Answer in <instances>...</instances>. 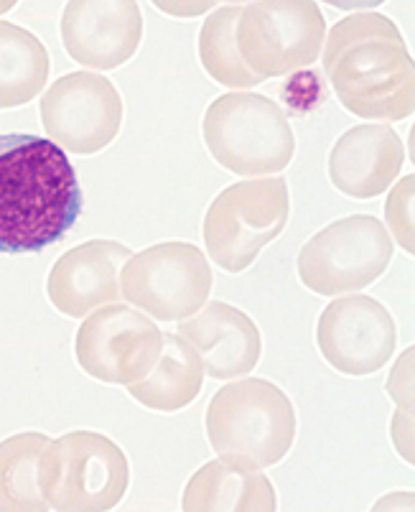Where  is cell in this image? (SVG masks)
I'll list each match as a JSON object with an SVG mask.
<instances>
[{"label":"cell","instance_id":"obj_1","mask_svg":"<svg viewBox=\"0 0 415 512\" xmlns=\"http://www.w3.org/2000/svg\"><path fill=\"white\" fill-rule=\"evenodd\" d=\"M82 207L77 171L57 143L26 133L0 136V255L57 245Z\"/></svg>","mask_w":415,"mask_h":512},{"label":"cell","instance_id":"obj_2","mask_svg":"<svg viewBox=\"0 0 415 512\" xmlns=\"http://www.w3.org/2000/svg\"><path fill=\"white\" fill-rule=\"evenodd\" d=\"M324 74L349 113L400 123L415 113V59L385 13L362 11L331 26Z\"/></svg>","mask_w":415,"mask_h":512},{"label":"cell","instance_id":"obj_3","mask_svg":"<svg viewBox=\"0 0 415 512\" xmlns=\"http://www.w3.org/2000/svg\"><path fill=\"white\" fill-rule=\"evenodd\" d=\"M204 421L214 454L247 469L275 467L296 441L293 403L278 385L260 377L219 388Z\"/></svg>","mask_w":415,"mask_h":512},{"label":"cell","instance_id":"obj_4","mask_svg":"<svg viewBox=\"0 0 415 512\" xmlns=\"http://www.w3.org/2000/svg\"><path fill=\"white\" fill-rule=\"evenodd\" d=\"M202 136L214 161L237 176L281 174L296 153L286 113L258 92L217 97L204 113Z\"/></svg>","mask_w":415,"mask_h":512},{"label":"cell","instance_id":"obj_5","mask_svg":"<svg viewBox=\"0 0 415 512\" xmlns=\"http://www.w3.org/2000/svg\"><path fill=\"white\" fill-rule=\"evenodd\" d=\"M130 464L118 444L95 431L49 441L39 462V487L49 510L105 512L123 502Z\"/></svg>","mask_w":415,"mask_h":512},{"label":"cell","instance_id":"obj_6","mask_svg":"<svg viewBox=\"0 0 415 512\" xmlns=\"http://www.w3.org/2000/svg\"><path fill=\"white\" fill-rule=\"evenodd\" d=\"M291 214V197L283 176L247 179L227 186L212 199L204 217V245L227 273H242L260 250L281 235Z\"/></svg>","mask_w":415,"mask_h":512},{"label":"cell","instance_id":"obj_7","mask_svg":"<svg viewBox=\"0 0 415 512\" xmlns=\"http://www.w3.org/2000/svg\"><path fill=\"white\" fill-rule=\"evenodd\" d=\"M393 237L372 214H352L316 232L296 260L309 291L339 299L372 286L393 260Z\"/></svg>","mask_w":415,"mask_h":512},{"label":"cell","instance_id":"obj_8","mask_svg":"<svg viewBox=\"0 0 415 512\" xmlns=\"http://www.w3.org/2000/svg\"><path fill=\"white\" fill-rule=\"evenodd\" d=\"M326 21L311 0L247 3L237 21V46L260 79L286 77L324 54Z\"/></svg>","mask_w":415,"mask_h":512},{"label":"cell","instance_id":"obj_9","mask_svg":"<svg viewBox=\"0 0 415 512\" xmlns=\"http://www.w3.org/2000/svg\"><path fill=\"white\" fill-rule=\"evenodd\" d=\"M120 291L151 319L184 321L207 304L212 268L197 245L161 242L133 253L120 273Z\"/></svg>","mask_w":415,"mask_h":512},{"label":"cell","instance_id":"obj_10","mask_svg":"<svg viewBox=\"0 0 415 512\" xmlns=\"http://www.w3.org/2000/svg\"><path fill=\"white\" fill-rule=\"evenodd\" d=\"M163 332L143 311L107 304L92 311L74 339V357L90 377L107 385H133L156 367Z\"/></svg>","mask_w":415,"mask_h":512},{"label":"cell","instance_id":"obj_11","mask_svg":"<svg viewBox=\"0 0 415 512\" xmlns=\"http://www.w3.org/2000/svg\"><path fill=\"white\" fill-rule=\"evenodd\" d=\"M41 123L51 143L77 156H92L118 138L123 97L107 77L72 72L41 95Z\"/></svg>","mask_w":415,"mask_h":512},{"label":"cell","instance_id":"obj_12","mask_svg":"<svg viewBox=\"0 0 415 512\" xmlns=\"http://www.w3.org/2000/svg\"><path fill=\"white\" fill-rule=\"evenodd\" d=\"M316 344L334 370L362 377L387 365L398 344V329L393 314L380 301L349 293L321 311Z\"/></svg>","mask_w":415,"mask_h":512},{"label":"cell","instance_id":"obj_13","mask_svg":"<svg viewBox=\"0 0 415 512\" xmlns=\"http://www.w3.org/2000/svg\"><path fill=\"white\" fill-rule=\"evenodd\" d=\"M143 39V13L133 0H74L62 13V44L82 67L115 69Z\"/></svg>","mask_w":415,"mask_h":512},{"label":"cell","instance_id":"obj_14","mask_svg":"<svg viewBox=\"0 0 415 512\" xmlns=\"http://www.w3.org/2000/svg\"><path fill=\"white\" fill-rule=\"evenodd\" d=\"M133 258L123 242L90 240L67 250L46 278V296L59 314L85 319L120 299V273Z\"/></svg>","mask_w":415,"mask_h":512},{"label":"cell","instance_id":"obj_15","mask_svg":"<svg viewBox=\"0 0 415 512\" xmlns=\"http://www.w3.org/2000/svg\"><path fill=\"white\" fill-rule=\"evenodd\" d=\"M179 334L197 349L204 370L214 380L245 377L263 355L258 324L225 301H207L197 314L179 321Z\"/></svg>","mask_w":415,"mask_h":512},{"label":"cell","instance_id":"obj_16","mask_svg":"<svg viewBox=\"0 0 415 512\" xmlns=\"http://www.w3.org/2000/svg\"><path fill=\"white\" fill-rule=\"evenodd\" d=\"M405 164V146L387 123L354 125L329 153V179L334 189L352 199L385 194Z\"/></svg>","mask_w":415,"mask_h":512},{"label":"cell","instance_id":"obj_17","mask_svg":"<svg viewBox=\"0 0 415 512\" xmlns=\"http://www.w3.org/2000/svg\"><path fill=\"white\" fill-rule=\"evenodd\" d=\"M181 510L186 512H273L278 495L263 469H247L227 459H214L191 474Z\"/></svg>","mask_w":415,"mask_h":512},{"label":"cell","instance_id":"obj_18","mask_svg":"<svg viewBox=\"0 0 415 512\" xmlns=\"http://www.w3.org/2000/svg\"><path fill=\"white\" fill-rule=\"evenodd\" d=\"M204 362L181 334H163V352L141 383L128 385L130 398L158 413H176L191 406L204 385Z\"/></svg>","mask_w":415,"mask_h":512},{"label":"cell","instance_id":"obj_19","mask_svg":"<svg viewBox=\"0 0 415 512\" xmlns=\"http://www.w3.org/2000/svg\"><path fill=\"white\" fill-rule=\"evenodd\" d=\"M49 51L16 23L0 21V110L29 105L49 79Z\"/></svg>","mask_w":415,"mask_h":512},{"label":"cell","instance_id":"obj_20","mask_svg":"<svg viewBox=\"0 0 415 512\" xmlns=\"http://www.w3.org/2000/svg\"><path fill=\"white\" fill-rule=\"evenodd\" d=\"M44 434H16L0 441V512H46L49 502L39 487Z\"/></svg>","mask_w":415,"mask_h":512},{"label":"cell","instance_id":"obj_21","mask_svg":"<svg viewBox=\"0 0 415 512\" xmlns=\"http://www.w3.org/2000/svg\"><path fill=\"white\" fill-rule=\"evenodd\" d=\"M245 6H222L204 21L199 31V62L204 72L230 90H253L263 79L253 74L237 46V21Z\"/></svg>","mask_w":415,"mask_h":512},{"label":"cell","instance_id":"obj_22","mask_svg":"<svg viewBox=\"0 0 415 512\" xmlns=\"http://www.w3.org/2000/svg\"><path fill=\"white\" fill-rule=\"evenodd\" d=\"M385 227L393 242L415 258V176H403L387 194Z\"/></svg>","mask_w":415,"mask_h":512},{"label":"cell","instance_id":"obj_23","mask_svg":"<svg viewBox=\"0 0 415 512\" xmlns=\"http://www.w3.org/2000/svg\"><path fill=\"white\" fill-rule=\"evenodd\" d=\"M385 390L393 398L395 408H403L415 416V344L395 360L393 370L387 375Z\"/></svg>","mask_w":415,"mask_h":512},{"label":"cell","instance_id":"obj_24","mask_svg":"<svg viewBox=\"0 0 415 512\" xmlns=\"http://www.w3.org/2000/svg\"><path fill=\"white\" fill-rule=\"evenodd\" d=\"M390 439H393L395 451L403 462L415 467V416L413 413L395 408L393 421H390Z\"/></svg>","mask_w":415,"mask_h":512},{"label":"cell","instance_id":"obj_25","mask_svg":"<svg viewBox=\"0 0 415 512\" xmlns=\"http://www.w3.org/2000/svg\"><path fill=\"white\" fill-rule=\"evenodd\" d=\"M375 510H415V492H398L382 497Z\"/></svg>","mask_w":415,"mask_h":512},{"label":"cell","instance_id":"obj_26","mask_svg":"<svg viewBox=\"0 0 415 512\" xmlns=\"http://www.w3.org/2000/svg\"><path fill=\"white\" fill-rule=\"evenodd\" d=\"M408 156H410V164L415 166V123H413V130H410V138H408Z\"/></svg>","mask_w":415,"mask_h":512}]
</instances>
